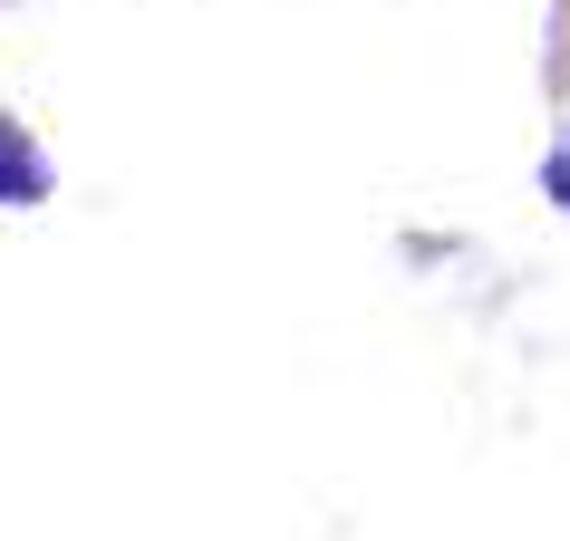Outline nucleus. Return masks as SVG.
<instances>
[{"label": "nucleus", "instance_id": "nucleus-1", "mask_svg": "<svg viewBox=\"0 0 570 541\" xmlns=\"http://www.w3.org/2000/svg\"><path fill=\"white\" fill-rule=\"evenodd\" d=\"M39 194H49V155L20 126H0V204H39Z\"/></svg>", "mask_w": 570, "mask_h": 541}, {"label": "nucleus", "instance_id": "nucleus-2", "mask_svg": "<svg viewBox=\"0 0 570 541\" xmlns=\"http://www.w3.org/2000/svg\"><path fill=\"white\" fill-rule=\"evenodd\" d=\"M541 194H551V204L570 213V126L551 136V155H541Z\"/></svg>", "mask_w": 570, "mask_h": 541}]
</instances>
